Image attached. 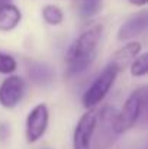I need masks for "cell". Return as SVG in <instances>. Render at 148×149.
I'll use <instances>...</instances> for the list:
<instances>
[{
	"label": "cell",
	"instance_id": "6da1fadb",
	"mask_svg": "<svg viewBox=\"0 0 148 149\" xmlns=\"http://www.w3.org/2000/svg\"><path fill=\"white\" fill-rule=\"evenodd\" d=\"M102 26L95 25L86 29L68 48L65 54V64H67V75L74 77L81 74L89 68L96 56V48L102 36Z\"/></svg>",
	"mask_w": 148,
	"mask_h": 149
},
{
	"label": "cell",
	"instance_id": "7a4b0ae2",
	"mask_svg": "<svg viewBox=\"0 0 148 149\" xmlns=\"http://www.w3.org/2000/svg\"><path fill=\"white\" fill-rule=\"evenodd\" d=\"M147 100V88L140 87L131 93V96L125 101L122 110L116 116V133L121 135L129 130L140 119Z\"/></svg>",
	"mask_w": 148,
	"mask_h": 149
},
{
	"label": "cell",
	"instance_id": "3957f363",
	"mask_svg": "<svg viewBox=\"0 0 148 149\" xmlns=\"http://www.w3.org/2000/svg\"><path fill=\"white\" fill-rule=\"evenodd\" d=\"M119 71L113 64H107L105 67V70L97 75V78L93 81V84L86 90L84 96H83V104L87 109L95 107L96 104H99L102 100L105 99V96L109 93L112 84L115 83L116 77H118Z\"/></svg>",
	"mask_w": 148,
	"mask_h": 149
},
{
	"label": "cell",
	"instance_id": "277c9868",
	"mask_svg": "<svg viewBox=\"0 0 148 149\" xmlns=\"http://www.w3.org/2000/svg\"><path fill=\"white\" fill-rule=\"evenodd\" d=\"M116 116H118V111L110 106H105L103 110L100 111V117L96 120L99 129L95 127V133L97 132V136H96V148L97 149H107L112 145L113 139L118 136Z\"/></svg>",
	"mask_w": 148,
	"mask_h": 149
},
{
	"label": "cell",
	"instance_id": "5b68a950",
	"mask_svg": "<svg viewBox=\"0 0 148 149\" xmlns=\"http://www.w3.org/2000/svg\"><path fill=\"white\" fill-rule=\"evenodd\" d=\"M97 114L93 110L86 111L81 119L79 120L74 136H73V146L74 149H92V141L95 136Z\"/></svg>",
	"mask_w": 148,
	"mask_h": 149
},
{
	"label": "cell",
	"instance_id": "8992f818",
	"mask_svg": "<svg viewBox=\"0 0 148 149\" xmlns=\"http://www.w3.org/2000/svg\"><path fill=\"white\" fill-rule=\"evenodd\" d=\"M48 109L45 104H38L32 109V111L28 114L26 119V139L29 143L36 142L42 138V135L47 130L48 126Z\"/></svg>",
	"mask_w": 148,
	"mask_h": 149
},
{
	"label": "cell",
	"instance_id": "52a82bcc",
	"mask_svg": "<svg viewBox=\"0 0 148 149\" xmlns=\"http://www.w3.org/2000/svg\"><path fill=\"white\" fill-rule=\"evenodd\" d=\"M25 84L20 77L12 75L0 86V104L6 109H13L23 97Z\"/></svg>",
	"mask_w": 148,
	"mask_h": 149
},
{
	"label": "cell",
	"instance_id": "ba28073f",
	"mask_svg": "<svg viewBox=\"0 0 148 149\" xmlns=\"http://www.w3.org/2000/svg\"><path fill=\"white\" fill-rule=\"evenodd\" d=\"M147 23H148L147 12H141V13L132 16L131 19H128L121 26V29L118 32V39L119 41H128V39H132V38L141 35L147 29Z\"/></svg>",
	"mask_w": 148,
	"mask_h": 149
},
{
	"label": "cell",
	"instance_id": "9c48e42d",
	"mask_svg": "<svg viewBox=\"0 0 148 149\" xmlns=\"http://www.w3.org/2000/svg\"><path fill=\"white\" fill-rule=\"evenodd\" d=\"M28 75L36 86H48L55 77L54 68L48 64L41 62H29L28 64Z\"/></svg>",
	"mask_w": 148,
	"mask_h": 149
},
{
	"label": "cell",
	"instance_id": "30bf717a",
	"mask_svg": "<svg viewBox=\"0 0 148 149\" xmlns=\"http://www.w3.org/2000/svg\"><path fill=\"white\" fill-rule=\"evenodd\" d=\"M140 52H141V44L140 42H129L123 48H121L118 52L113 54L110 64H113L118 68V71H122L131 61H134L138 56Z\"/></svg>",
	"mask_w": 148,
	"mask_h": 149
},
{
	"label": "cell",
	"instance_id": "8fae6325",
	"mask_svg": "<svg viewBox=\"0 0 148 149\" xmlns=\"http://www.w3.org/2000/svg\"><path fill=\"white\" fill-rule=\"evenodd\" d=\"M20 10L13 4H1L0 6V31L7 32L18 26L20 22Z\"/></svg>",
	"mask_w": 148,
	"mask_h": 149
},
{
	"label": "cell",
	"instance_id": "7c38bea8",
	"mask_svg": "<svg viewBox=\"0 0 148 149\" xmlns=\"http://www.w3.org/2000/svg\"><path fill=\"white\" fill-rule=\"evenodd\" d=\"M42 16H44L45 22L49 23V25H60L62 22V19H64L62 10L58 6H54V4L45 6L42 9Z\"/></svg>",
	"mask_w": 148,
	"mask_h": 149
},
{
	"label": "cell",
	"instance_id": "4fadbf2b",
	"mask_svg": "<svg viewBox=\"0 0 148 149\" xmlns=\"http://www.w3.org/2000/svg\"><path fill=\"white\" fill-rule=\"evenodd\" d=\"M103 0H81L80 4V13L83 17H92L97 13L102 7Z\"/></svg>",
	"mask_w": 148,
	"mask_h": 149
},
{
	"label": "cell",
	"instance_id": "5bb4252c",
	"mask_svg": "<svg viewBox=\"0 0 148 149\" xmlns=\"http://www.w3.org/2000/svg\"><path fill=\"white\" fill-rule=\"evenodd\" d=\"M147 59L148 55L147 54H142L140 56H137L134 61H132V65H131V74L134 77H142L147 74Z\"/></svg>",
	"mask_w": 148,
	"mask_h": 149
},
{
	"label": "cell",
	"instance_id": "9a60e30c",
	"mask_svg": "<svg viewBox=\"0 0 148 149\" xmlns=\"http://www.w3.org/2000/svg\"><path fill=\"white\" fill-rule=\"evenodd\" d=\"M16 70V61L13 56L1 54L0 52V72L1 74H10Z\"/></svg>",
	"mask_w": 148,
	"mask_h": 149
},
{
	"label": "cell",
	"instance_id": "2e32d148",
	"mask_svg": "<svg viewBox=\"0 0 148 149\" xmlns=\"http://www.w3.org/2000/svg\"><path fill=\"white\" fill-rule=\"evenodd\" d=\"M131 4H135V6H144L147 3V0H129Z\"/></svg>",
	"mask_w": 148,
	"mask_h": 149
},
{
	"label": "cell",
	"instance_id": "e0dca14e",
	"mask_svg": "<svg viewBox=\"0 0 148 149\" xmlns=\"http://www.w3.org/2000/svg\"><path fill=\"white\" fill-rule=\"evenodd\" d=\"M6 1H7V0H0V6H1V4H4Z\"/></svg>",
	"mask_w": 148,
	"mask_h": 149
}]
</instances>
